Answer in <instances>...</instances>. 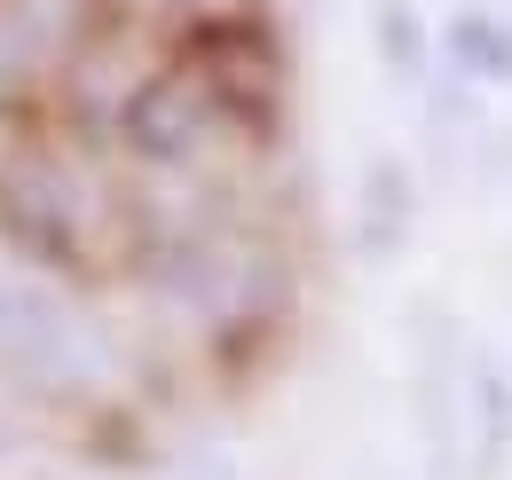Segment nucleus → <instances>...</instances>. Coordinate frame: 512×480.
Here are the masks:
<instances>
[{"mask_svg":"<svg viewBox=\"0 0 512 480\" xmlns=\"http://www.w3.org/2000/svg\"><path fill=\"white\" fill-rule=\"evenodd\" d=\"M190 8H205V16H237L245 0H190Z\"/></svg>","mask_w":512,"mask_h":480,"instance_id":"obj_2","label":"nucleus"},{"mask_svg":"<svg viewBox=\"0 0 512 480\" xmlns=\"http://www.w3.org/2000/svg\"><path fill=\"white\" fill-rule=\"evenodd\" d=\"M505 32H489V24H457V56L465 63H489V71H512V48H497Z\"/></svg>","mask_w":512,"mask_h":480,"instance_id":"obj_1","label":"nucleus"}]
</instances>
